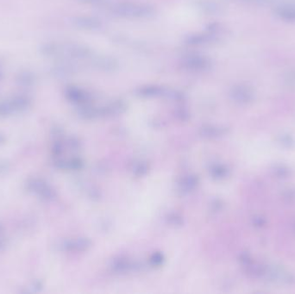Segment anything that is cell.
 I'll return each instance as SVG.
<instances>
[{
	"label": "cell",
	"mask_w": 295,
	"mask_h": 294,
	"mask_svg": "<svg viewBox=\"0 0 295 294\" xmlns=\"http://www.w3.org/2000/svg\"><path fill=\"white\" fill-rule=\"evenodd\" d=\"M27 186H28V189L30 191L35 192L37 194H39L46 199H49V198L54 197V192H53L52 189L50 188L49 186H47L46 183L43 182L42 180L32 179L29 181Z\"/></svg>",
	"instance_id": "cell-1"
},
{
	"label": "cell",
	"mask_w": 295,
	"mask_h": 294,
	"mask_svg": "<svg viewBox=\"0 0 295 294\" xmlns=\"http://www.w3.org/2000/svg\"><path fill=\"white\" fill-rule=\"evenodd\" d=\"M15 112L12 99H7L0 102V117H7Z\"/></svg>",
	"instance_id": "cell-2"
},
{
	"label": "cell",
	"mask_w": 295,
	"mask_h": 294,
	"mask_svg": "<svg viewBox=\"0 0 295 294\" xmlns=\"http://www.w3.org/2000/svg\"><path fill=\"white\" fill-rule=\"evenodd\" d=\"M19 82L22 85H32L35 82V76L32 75L30 72H25V73H22L19 75Z\"/></svg>",
	"instance_id": "cell-3"
},
{
	"label": "cell",
	"mask_w": 295,
	"mask_h": 294,
	"mask_svg": "<svg viewBox=\"0 0 295 294\" xmlns=\"http://www.w3.org/2000/svg\"><path fill=\"white\" fill-rule=\"evenodd\" d=\"M5 246H6V244H5V241H4L3 239L0 238V250H1L2 248H5Z\"/></svg>",
	"instance_id": "cell-4"
},
{
	"label": "cell",
	"mask_w": 295,
	"mask_h": 294,
	"mask_svg": "<svg viewBox=\"0 0 295 294\" xmlns=\"http://www.w3.org/2000/svg\"><path fill=\"white\" fill-rule=\"evenodd\" d=\"M5 170H7V165L1 164V163H0V172H1V171Z\"/></svg>",
	"instance_id": "cell-5"
},
{
	"label": "cell",
	"mask_w": 295,
	"mask_h": 294,
	"mask_svg": "<svg viewBox=\"0 0 295 294\" xmlns=\"http://www.w3.org/2000/svg\"><path fill=\"white\" fill-rule=\"evenodd\" d=\"M1 78H2V73L0 71V79H1Z\"/></svg>",
	"instance_id": "cell-6"
}]
</instances>
